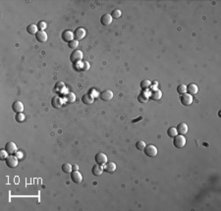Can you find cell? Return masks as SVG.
<instances>
[{
	"mask_svg": "<svg viewBox=\"0 0 221 211\" xmlns=\"http://www.w3.org/2000/svg\"><path fill=\"white\" fill-rule=\"evenodd\" d=\"M86 37V30L83 28H78L74 32V37L76 38V40H82L83 38Z\"/></svg>",
	"mask_w": 221,
	"mask_h": 211,
	"instance_id": "obj_11",
	"label": "cell"
},
{
	"mask_svg": "<svg viewBox=\"0 0 221 211\" xmlns=\"http://www.w3.org/2000/svg\"><path fill=\"white\" fill-rule=\"evenodd\" d=\"M145 145H147V144H145V142H144V140H139V142H136V148L139 150H144Z\"/></svg>",
	"mask_w": 221,
	"mask_h": 211,
	"instance_id": "obj_30",
	"label": "cell"
},
{
	"mask_svg": "<svg viewBox=\"0 0 221 211\" xmlns=\"http://www.w3.org/2000/svg\"><path fill=\"white\" fill-rule=\"evenodd\" d=\"M62 171L64 172V173H71V172L73 171L72 165H71L70 163H64L62 165Z\"/></svg>",
	"mask_w": 221,
	"mask_h": 211,
	"instance_id": "obj_28",
	"label": "cell"
},
{
	"mask_svg": "<svg viewBox=\"0 0 221 211\" xmlns=\"http://www.w3.org/2000/svg\"><path fill=\"white\" fill-rule=\"evenodd\" d=\"M72 169H73V171H78L79 166L78 165H72Z\"/></svg>",
	"mask_w": 221,
	"mask_h": 211,
	"instance_id": "obj_39",
	"label": "cell"
},
{
	"mask_svg": "<svg viewBox=\"0 0 221 211\" xmlns=\"http://www.w3.org/2000/svg\"><path fill=\"white\" fill-rule=\"evenodd\" d=\"M35 38H37V40L38 42H41V43H43V42H46L47 41V38H48V36H47V34L44 32V30H38L35 34Z\"/></svg>",
	"mask_w": 221,
	"mask_h": 211,
	"instance_id": "obj_9",
	"label": "cell"
},
{
	"mask_svg": "<svg viewBox=\"0 0 221 211\" xmlns=\"http://www.w3.org/2000/svg\"><path fill=\"white\" fill-rule=\"evenodd\" d=\"M161 97H162V92L158 88H154L151 91V94H149V98L152 100H159Z\"/></svg>",
	"mask_w": 221,
	"mask_h": 211,
	"instance_id": "obj_14",
	"label": "cell"
},
{
	"mask_svg": "<svg viewBox=\"0 0 221 211\" xmlns=\"http://www.w3.org/2000/svg\"><path fill=\"white\" fill-rule=\"evenodd\" d=\"M177 92L179 93V94H184V93L187 92V85L185 84H181L179 85L178 87H177Z\"/></svg>",
	"mask_w": 221,
	"mask_h": 211,
	"instance_id": "obj_27",
	"label": "cell"
},
{
	"mask_svg": "<svg viewBox=\"0 0 221 211\" xmlns=\"http://www.w3.org/2000/svg\"><path fill=\"white\" fill-rule=\"evenodd\" d=\"M90 94H92L94 98H96V97L98 95V93H97V91H94V89H92V91H90Z\"/></svg>",
	"mask_w": 221,
	"mask_h": 211,
	"instance_id": "obj_38",
	"label": "cell"
},
{
	"mask_svg": "<svg viewBox=\"0 0 221 211\" xmlns=\"http://www.w3.org/2000/svg\"><path fill=\"white\" fill-rule=\"evenodd\" d=\"M82 101H83V103L86 104V105H90V104L93 103L94 97L92 94H90V93H86L85 95H83Z\"/></svg>",
	"mask_w": 221,
	"mask_h": 211,
	"instance_id": "obj_17",
	"label": "cell"
},
{
	"mask_svg": "<svg viewBox=\"0 0 221 211\" xmlns=\"http://www.w3.org/2000/svg\"><path fill=\"white\" fill-rule=\"evenodd\" d=\"M5 150L8 152V154L11 155V154H14L17 152V145H16V143L13 142H9L6 143L5 145Z\"/></svg>",
	"mask_w": 221,
	"mask_h": 211,
	"instance_id": "obj_10",
	"label": "cell"
},
{
	"mask_svg": "<svg viewBox=\"0 0 221 211\" xmlns=\"http://www.w3.org/2000/svg\"><path fill=\"white\" fill-rule=\"evenodd\" d=\"M141 88L143 89V91H147L148 88H149L151 87V82L148 81V80H144L141 82Z\"/></svg>",
	"mask_w": 221,
	"mask_h": 211,
	"instance_id": "obj_25",
	"label": "cell"
},
{
	"mask_svg": "<svg viewBox=\"0 0 221 211\" xmlns=\"http://www.w3.org/2000/svg\"><path fill=\"white\" fill-rule=\"evenodd\" d=\"M37 29L38 30H44L46 29V23L45 22H43V21H41V22H38L37 23Z\"/></svg>",
	"mask_w": 221,
	"mask_h": 211,
	"instance_id": "obj_33",
	"label": "cell"
},
{
	"mask_svg": "<svg viewBox=\"0 0 221 211\" xmlns=\"http://www.w3.org/2000/svg\"><path fill=\"white\" fill-rule=\"evenodd\" d=\"M71 179L75 184H81L83 182V176L79 171L71 172Z\"/></svg>",
	"mask_w": 221,
	"mask_h": 211,
	"instance_id": "obj_7",
	"label": "cell"
},
{
	"mask_svg": "<svg viewBox=\"0 0 221 211\" xmlns=\"http://www.w3.org/2000/svg\"><path fill=\"white\" fill-rule=\"evenodd\" d=\"M12 110H13L16 113V114H17V113H23L24 104L20 100L14 101V103L12 104Z\"/></svg>",
	"mask_w": 221,
	"mask_h": 211,
	"instance_id": "obj_8",
	"label": "cell"
},
{
	"mask_svg": "<svg viewBox=\"0 0 221 211\" xmlns=\"http://www.w3.org/2000/svg\"><path fill=\"white\" fill-rule=\"evenodd\" d=\"M25 118H26L25 114H23V113H17V114H16V117H15L16 121L19 123L24 122V121H25Z\"/></svg>",
	"mask_w": 221,
	"mask_h": 211,
	"instance_id": "obj_32",
	"label": "cell"
},
{
	"mask_svg": "<svg viewBox=\"0 0 221 211\" xmlns=\"http://www.w3.org/2000/svg\"><path fill=\"white\" fill-rule=\"evenodd\" d=\"M82 67H83L82 68L83 70H89V64L86 61H84V62H83V66H82Z\"/></svg>",
	"mask_w": 221,
	"mask_h": 211,
	"instance_id": "obj_36",
	"label": "cell"
},
{
	"mask_svg": "<svg viewBox=\"0 0 221 211\" xmlns=\"http://www.w3.org/2000/svg\"><path fill=\"white\" fill-rule=\"evenodd\" d=\"M51 105H52L53 108H61L63 105V99L60 96H54L52 99H51Z\"/></svg>",
	"mask_w": 221,
	"mask_h": 211,
	"instance_id": "obj_15",
	"label": "cell"
},
{
	"mask_svg": "<svg viewBox=\"0 0 221 211\" xmlns=\"http://www.w3.org/2000/svg\"><path fill=\"white\" fill-rule=\"evenodd\" d=\"M176 130H177V133H178V135H185V134H187L188 133V125L186 123H180L178 126H177L176 128Z\"/></svg>",
	"mask_w": 221,
	"mask_h": 211,
	"instance_id": "obj_16",
	"label": "cell"
},
{
	"mask_svg": "<svg viewBox=\"0 0 221 211\" xmlns=\"http://www.w3.org/2000/svg\"><path fill=\"white\" fill-rule=\"evenodd\" d=\"M65 100L67 101V102H69V103L75 102V100H76V95H75L73 92L68 91L66 93V95H65Z\"/></svg>",
	"mask_w": 221,
	"mask_h": 211,
	"instance_id": "obj_23",
	"label": "cell"
},
{
	"mask_svg": "<svg viewBox=\"0 0 221 211\" xmlns=\"http://www.w3.org/2000/svg\"><path fill=\"white\" fill-rule=\"evenodd\" d=\"M198 91H199V87L196 84L192 83L187 85V93H189L190 95H192V96L195 95L198 93Z\"/></svg>",
	"mask_w": 221,
	"mask_h": 211,
	"instance_id": "obj_12",
	"label": "cell"
},
{
	"mask_svg": "<svg viewBox=\"0 0 221 211\" xmlns=\"http://www.w3.org/2000/svg\"><path fill=\"white\" fill-rule=\"evenodd\" d=\"M27 32L29 33L30 34H37V33L38 32V29H37V25H34V24H31L27 27Z\"/></svg>",
	"mask_w": 221,
	"mask_h": 211,
	"instance_id": "obj_22",
	"label": "cell"
},
{
	"mask_svg": "<svg viewBox=\"0 0 221 211\" xmlns=\"http://www.w3.org/2000/svg\"><path fill=\"white\" fill-rule=\"evenodd\" d=\"M144 152L145 155L148 156V157H154V156H156L157 153H158V150H157L155 145H153V144H148V145H145Z\"/></svg>",
	"mask_w": 221,
	"mask_h": 211,
	"instance_id": "obj_2",
	"label": "cell"
},
{
	"mask_svg": "<svg viewBox=\"0 0 221 211\" xmlns=\"http://www.w3.org/2000/svg\"><path fill=\"white\" fill-rule=\"evenodd\" d=\"M167 135H168V136H170V138H174V136H176L177 135H178L176 128H174V127L169 128L167 130Z\"/></svg>",
	"mask_w": 221,
	"mask_h": 211,
	"instance_id": "obj_29",
	"label": "cell"
},
{
	"mask_svg": "<svg viewBox=\"0 0 221 211\" xmlns=\"http://www.w3.org/2000/svg\"><path fill=\"white\" fill-rule=\"evenodd\" d=\"M94 160H96V164L103 166L104 164L107 162V156H106L104 153H102V152H99V153H97L96 155V157H94Z\"/></svg>",
	"mask_w": 221,
	"mask_h": 211,
	"instance_id": "obj_6",
	"label": "cell"
},
{
	"mask_svg": "<svg viewBox=\"0 0 221 211\" xmlns=\"http://www.w3.org/2000/svg\"><path fill=\"white\" fill-rule=\"evenodd\" d=\"M148 99H149V95H148V93L145 91H143L139 95V97H138V100H139L141 103H145Z\"/></svg>",
	"mask_w": 221,
	"mask_h": 211,
	"instance_id": "obj_24",
	"label": "cell"
},
{
	"mask_svg": "<svg viewBox=\"0 0 221 211\" xmlns=\"http://www.w3.org/2000/svg\"><path fill=\"white\" fill-rule=\"evenodd\" d=\"M18 158L16 157L15 155H8L7 158L5 159V162H6V165L9 167V168H16L18 166L19 164V161H18Z\"/></svg>",
	"mask_w": 221,
	"mask_h": 211,
	"instance_id": "obj_3",
	"label": "cell"
},
{
	"mask_svg": "<svg viewBox=\"0 0 221 211\" xmlns=\"http://www.w3.org/2000/svg\"><path fill=\"white\" fill-rule=\"evenodd\" d=\"M78 45H79V41L76 40H73L72 41H70L69 43H68V46H69L70 48H72V49L77 48Z\"/></svg>",
	"mask_w": 221,
	"mask_h": 211,
	"instance_id": "obj_34",
	"label": "cell"
},
{
	"mask_svg": "<svg viewBox=\"0 0 221 211\" xmlns=\"http://www.w3.org/2000/svg\"><path fill=\"white\" fill-rule=\"evenodd\" d=\"M8 155H9V154H8V152L6 150H1V151H0V157H1V159L5 160Z\"/></svg>",
	"mask_w": 221,
	"mask_h": 211,
	"instance_id": "obj_35",
	"label": "cell"
},
{
	"mask_svg": "<svg viewBox=\"0 0 221 211\" xmlns=\"http://www.w3.org/2000/svg\"><path fill=\"white\" fill-rule=\"evenodd\" d=\"M70 60L73 63H79V62H82L83 60V52L81 50H75L72 52V54L70 55Z\"/></svg>",
	"mask_w": 221,
	"mask_h": 211,
	"instance_id": "obj_4",
	"label": "cell"
},
{
	"mask_svg": "<svg viewBox=\"0 0 221 211\" xmlns=\"http://www.w3.org/2000/svg\"><path fill=\"white\" fill-rule=\"evenodd\" d=\"M15 156L16 157H17L18 159H21V158H23V152H21V151H17L15 153Z\"/></svg>",
	"mask_w": 221,
	"mask_h": 211,
	"instance_id": "obj_37",
	"label": "cell"
},
{
	"mask_svg": "<svg viewBox=\"0 0 221 211\" xmlns=\"http://www.w3.org/2000/svg\"><path fill=\"white\" fill-rule=\"evenodd\" d=\"M54 89H55V91H57V92H62L63 91H66L65 84H63L62 82H59V83L55 85Z\"/></svg>",
	"mask_w": 221,
	"mask_h": 211,
	"instance_id": "obj_26",
	"label": "cell"
},
{
	"mask_svg": "<svg viewBox=\"0 0 221 211\" xmlns=\"http://www.w3.org/2000/svg\"><path fill=\"white\" fill-rule=\"evenodd\" d=\"M103 169L107 173H113L116 170V164L114 162H106L103 166Z\"/></svg>",
	"mask_w": 221,
	"mask_h": 211,
	"instance_id": "obj_20",
	"label": "cell"
},
{
	"mask_svg": "<svg viewBox=\"0 0 221 211\" xmlns=\"http://www.w3.org/2000/svg\"><path fill=\"white\" fill-rule=\"evenodd\" d=\"M193 96L190 95L189 93H184V94L181 95L180 97V101H181V103H182L184 106H190V105L193 103Z\"/></svg>",
	"mask_w": 221,
	"mask_h": 211,
	"instance_id": "obj_5",
	"label": "cell"
},
{
	"mask_svg": "<svg viewBox=\"0 0 221 211\" xmlns=\"http://www.w3.org/2000/svg\"><path fill=\"white\" fill-rule=\"evenodd\" d=\"M186 138L183 135H177L176 136L173 138V144L177 148H182L186 145Z\"/></svg>",
	"mask_w": 221,
	"mask_h": 211,
	"instance_id": "obj_1",
	"label": "cell"
},
{
	"mask_svg": "<svg viewBox=\"0 0 221 211\" xmlns=\"http://www.w3.org/2000/svg\"><path fill=\"white\" fill-rule=\"evenodd\" d=\"M62 38L64 41H67L69 43L70 41L74 40V33L70 32V30H64L62 34Z\"/></svg>",
	"mask_w": 221,
	"mask_h": 211,
	"instance_id": "obj_19",
	"label": "cell"
},
{
	"mask_svg": "<svg viewBox=\"0 0 221 211\" xmlns=\"http://www.w3.org/2000/svg\"><path fill=\"white\" fill-rule=\"evenodd\" d=\"M121 16H122V12H121V10H119V9H115V10H113L111 12V17L114 18V19H118V18H120Z\"/></svg>",
	"mask_w": 221,
	"mask_h": 211,
	"instance_id": "obj_31",
	"label": "cell"
},
{
	"mask_svg": "<svg viewBox=\"0 0 221 211\" xmlns=\"http://www.w3.org/2000/svg\"><path fill=\"white\" fill-rule=\"evenodd\" d=\"M100 98L104 101H109L113 98V92L110 89H105L100 93Z\"/></svg>",
	"mask_w": 221,
	"mask_h": 211,
	"instance_id": "obj_13",
	"label": "cell"
},
{
	"mask_svg": "<svg viewBox=\"0 0 221 211\" xmlns=\"http://www.w3.org/2000/svg\"><path fill=\"white\" fill-rule=\"evenodd\" d=\"M112 17L110 14H104L103 16L100 18V23L103 26H109L112 23Z\"/></svg>",
	"mask_w": 221,
	"mask_h": 211,
	"instance_id": "obj_18",
	"label": "cell"
},
{
	"mask_svg": "<svg viewBox=\"0 0 221 211\" xmlns=\"http://www.w3.org/2000/svg\"><path fill=\"white\" fill-rule=\"evenodd\" d=\"M103 166L102 165H98V164H96V165H94L93 167V169H92V173L93 176H101L102 173H103Z\"/></svg>",
	"mask_w": 221,
	"mask_h": 211,
	"instance_id": "obj_21",
	"label": "cell"
}]
</instances>
